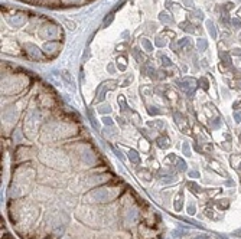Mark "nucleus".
I'll return each mask as SVG.
<instances>
[{
    "instance_id": "3",
    "label": "nucleus",
    "mask_w": 241,
    "mask_h": 239,
    "mask_svg": "<svg viewBox=\"0 0 241 239\" xmlns=\"http://www.w3.org/2000/svg\"><path fill=\"white\" fill-rule=\"evenodd\" d=\"M159 19H160V20H162L163 23H166V25H172V23H173V19L170 17V15L165 13V12H162V13H160Z\"/></svg>"
},
{
    "instance_id": "2",
    "label": "nucleus",
    "mask_w": 241,
    "mask_h": 239,
    "mask_svg": "<svg viewBox=\"0 0 241 239\" xmlns=\"http://www.w3.org/2000/svg\"><path fill=\"white\" fill-rule=\"evenodd\" d=\"M26 50H27V54L32 56L33 59H39L41 56H42V54H41V50H39L38 46H35L33 43H26Z\"/></svg>"
},
{
    "instance_id": "22",
    "label": "nucleus",
    "mask_w": 241,
    "mask_h": 239,
    "mask_svg": "<svg viewBox=\"0 0 241 239\" xmlns=\"http://www.w3.org/2000/svg\"><path fill=\"white\" fill-rule=\"evenodd\" d=\"M232 25H234V26H237V27H240V26H241L240 20H237V19H234V20H232Z\"/></svg>"
},
{
    "instance_id": "15",
    "label": "nucleus",
    "mask_w": 241,
    "mask_h": 239,
    "mask_svg": "<svg viewBox=\"0 0 241 239\" xmlns=\"http://www.w3.org/2000/svg\"><path fill=\"white\" fill-rule=\"evenodd\" d=\"M183 153H185V156H191V150H189V146L186 143L183 144Z\"/></svg>"
},
{
    "instance_id": "11",
    "label": "nucleus",
    "mask_w": 241,
    "mask_h": 239,
    "mask_svg": "<svg viewBox=\"0 0 241 239\" xmlns=\"http://www.w3.org/2000/svg\"><path fill=\"white\" fill-rule=\"evenodd\" d=\"M182 29H183V30H188V32H191V33L193 32L191 23H182Z\"/></svg>"
},
{
    "instance_id": "24",
    "label": "nucleus",
    "mask_w": 241,
    "mask_h": 239,
    "mask_svg": "<svg viewBox=\"0 0 241 239\" xmlns=\"http://www.w3.org/2000/svg\"><path fill=\"white\" fill-rule=\"evenodd\" d=\"M195 239H208V236H204V235H201V236H198V238Z\"/></svg>"
},
{
    "instance_id": "14",
    "label": "nucleus",
    "mask_w": 241,
    "mask_h": 239,
    "mask_svg": "<svg viewBox=\"0 0 241 239\" xmlns=\"http://www.w3.org/2000/svg\"><path fill=\"white\" fill-rule=\"evenodd\" d=\"M158 143H159V147H168V146H169L166 138H159V140H158Z\"/></svg>"
},
{
    "instance_id": "13",
    "label": "nucleus",
    "mask_w": 241,
    "mask_h": 239,
    "mask_svg": "<svg viewBox=\"0 0 241 239\" xmlns=\"http://www.w3.org/2000/svg\"><path fill=\"white\" fill-rule=\"evenodd\" d=\"M156 45L160 46V48H163L165 45H166V39L163 40V38H156Z\"/></svg>"
},
{
    "instance_id": "19",
    "label": "nucleus",
    "mask_w": 241,
    "mask_h": 239,
    "mask_svg": "<svg viewBox=\"0 0 241 239\" xmlns=\"http://www.w3.org/2000/svg\"><path fill=\"white\" fill-rule=\"evenodd\" d=\"M234 118H236L237 123H240L241 121V113H236V114H234Z\"/></svg>"
},
{
    "instance_id": "20",
    "label": "nucleus",
    "mask_w": 241,
    "mask_h": 239,
    "mask_svg": "<svg viewBox=\"0 0 241 239\" xmlns=\"http://www.w3.org/2000/svg\"><path fill=\"white\" fill-rule=\"evenodd\" d=\"M183 3H185V6H186V7H193V5H192L191 0H183Z\"/></svg>"
},
{
    "instance_id": "12",
    "label": "nucleus",
    "mask_w": 241,
    "mask_h": 239,
    "mask_svg": "<svg viewBox=\"0 0 241 239\" xmlns=\"http://www.w3.org/2000/svg\"><path fill=\"white\" fill-rule=\"evenodd\" d=\"M64 23H65L66 26H68V29H71V30H74V29H75V23L71 22V20H68V19H65V20H64Z\"/></svg>"
},
{
    "instance_id": "8",
    "label": "nucleus",
    "mask_w": 241,
    "mask_h": 239,
    "mask_svg": "<svg viewBox=\"0 0 241 239\" xmlns=\"http://www.w3.org/2000/svg\"><path fill=\"white\" fill-rule=\"evenodd\" d=\"M45 49H46V52H49V49H51V52H56V49H58V43H56V42L46 43V45H45Z\"/></svg>"
},
{
    "instance_id": "9",
    "label": "nucleus",
    "mask_w": 241,
    "mask_h": 239,
    "mask_svg": "<svg viewBox=\"0 0 241 239\" xmlns=\"http://www.w3.org/2000/svg\"><path fill=\"white\" fill-rule=\"evenodd\" d=\"M98 111H100V113H101V114H105V113L108 114L110 111H111V107H110L108 104H105V105H101V107H100V108H98Z\"/></svg>"
},
{
    "instance_id": "1",
    "label": "nucleus",
    "mask_w": 241,
    "mask_h": 239,
    "mask_svg": "<svg viewBox=\"0 0 241 239\" xmlns=\"http://www.w3.org/2000/svg\"><path fill=\"white\" fill-rule=\"evenodd\" d=\"M39 35H41V38H44V39H48V38L52 39L58 35V30H56L55 26H45L42 27V30L39 32Z\"/></svg>"
},
{
    "instance_id": "7",
    "label": "nucleus",
    "mask_w": 241,
    "mask_h": 239,
    "mask_svg": "<svg viewBox=\"0 0 241 239\" xmlns=\"http://www.w3.org/2000/svg\"><path fill=\"white\" fill-rule=\"evenodd\" d=\"M207 27H208V32L211 33V36H212V38H217V32H215L214 23L211 22V20H208V22H207Z\"/></svg>"
},
{
    "instance_id": "4",
    "label": "nucleus",
    "mask_w": 241,
    "mask_h": 239,
    "mask_svg": "<svg viewBox=\"0 0 241 239\" xmlns=\"http://www.w3.org/2000/svg\"><path fill=\"white\" fill-rule=\"evenodd\" d=\"M9 20H10L12 25H15V26H20V25L25 22V17H23V16H16V17H10Z\"/></svg>"
},
{
    "instance_id": "25",
    "label": "nucleus",
    "mask_w": 241,
    "mask_h": 239,
    "mask_svg": "<svg viewBox=\"0 0 241 239\" xmlns=\"http://www.w3.org/2000/svg\"><path fill=\"white\" fill-rule=\"evenodd\" d=\"M64 2H66V3H75V2H78V0H64Z\"/></svg>"
},
{
    "instance_id": "6",
    "label": "nucleus",
    "mask_w": 241,
    "mask_h": 239,
    "mask_svg": "<svg viewBox=\"0 0 241 239\" xmlns=\"http://www.w3.org/2000/svg\"><path fill=\"white\" fill-rule=\"evenodd\" d=\"M140 43H142V46H143L144 49H146L147 52L153 50V46H152V43L149 42V39H142V40H140Z\"/></svg>"
},
{
    "instance_id": "23",
    "label": "nucleus",
    "mask_w": 241,
    "mask_h": 239,
    "mask_svg": "<svg viewBox=\"0 0 241 239\" xmlns=\"http://www.w3.org/2000/svg\"><path fill=\"white\" fill-rule=\"evenodd\" d=\"M232 54H234V55H238V56H241V49H234V50H232Z\"/></svg>"
},
{
    "instance_id": "10",
    "label": "nucleus",
    "mask_w": 241,
    "mask_h": 239,
    "mask_svg": "<svg viewBox=\"0 0 241 239\" xmlns=\"http://www.w3.org/2000/svg\"><path fill=\"white\" fill-rule=\"evenodd\" d=\"M198 49L199 50H205L207 49V40L205 39H199L198 40Z\"/></svg>"
},
{
    "instance_id": "21",
    "label": "nucleus",
    "mask_w": 241,
    "mask_h": 239,
    "mask_svg": "<svg viewBox=\"0 0 241 239\" xmlns=\"http://www.w3.org/2000/svg\"><path fill=\"white\" fill-rule=\"evenodd\" d=\"M189 176L191 177H199V173L198 171H189Z\"/></svg>"
},
{
    "instance_id": "18",
    "label": "nucleus",
    "mask_w": 241,
    "mask_h": 239,
    "mask_svg": "<svg viewBox=\"0 0 241 239\" xmlns=\"http://www.w3.org/2000/svg\"><path fill=\"white\" fill-rule=\"evenodd\" d=\"M188 213H189V215H193V213H195V207L192 206V205H189V207H188Z\"/></svg>"
},
{
    "instance_id": "5",
    "label": "nucleus",
    "mask_w": 241,
    "mask_h": 239,
    "mask_svg": "<svg viewBox=\"0 0 241 239\" xmlns=\"http://www.w3.org/2000/svg\"><path fill=\"white\" fill-rule=\"evenodd\" d=\"M129 158H130V161H133V163H139V161H140L139 154H137V151H134V150H130V151H129Z\"/></svg>"
},
{
    "instance_id": "17",
    "label": "nucleus",
    "mask_w": 241,
    "mask_h": 239,
    "mask_svg": "<svg viewBox=\"0 0 241 239\" xmlns=\"http://www.w3.org/2000/svg\"><path fill=\"white\" fill-rule=\"evenodd\" d=\"M103 121H104L105 125H113V121H111V118H108V117H104V118H103Z\"/></svg>"
},
{
    "instance_id": "16",
    "label": "nucleus",
    "mask_w": 241,
    "mask_h": 239,
    "mask_svg": "<svg viewBox=\"0 0 241 239\" xmlns=\"http://www.w3.org/2000/svg\"><path fill=\"white\" fill-rule=\"evenodd\" d=\"M162 61H163V65L165 66H170V65H172V62L169 61V58H166V56H162Z\"/></svg>"
}]
</instances>
